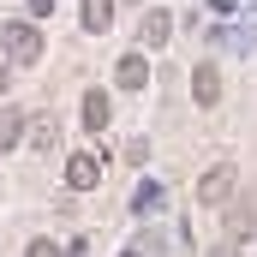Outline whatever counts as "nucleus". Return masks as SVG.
Masks as SVG:
<instances>
[{
	"instance_id": "1",
	"label": "nucleus",
	"mask_w": 257,
	"mask_h": 257,
	"mask_svg": "<svg viewBox=\"0 0 257 257\" xmlns=\"http://www.w3.org/2000/svg\"><path fill=\"white\" fill-rule=\"evenodd\" d=\"M0 48H6L12 66H36V60H42V30H36L30 18H12V24L0 30Z\"/></svg>"
},
{
	"instance_id": "2",
	"label": "nucleus",
	"mask_w": 257,
	"mask_h": 257,
	"mask_svg": "<svg viewBox=\"0 0 257 257\" xmlns=\"http://www.w3.org/2000/svg\"><path fill=\"white\" fill-rule=\"evenodd\" d=\"M233 192H239V174H233V162H215V168L197 180V203H203V209H221Z\"/></svg>"
},
{
	"instance_id": "3",
	"label": "nucleus",
	"mask_w": 257,
	"mask_h": 257,
	"mask_svg": "<svg viewBox=\"0 0 257 257\" xmlns=\"http://www.w3.org/2000/svg\"><path fill=\"white\" fill-rule=\"evenodd\" d=\"M221 209H227V239H233V245H245V239L257 233V209L245 203V197H227Z\"/></svg>"
},
{
	"instance_id": "4",
	"label": "nucleus",
	"mask_w": 257,
	"mask_h": 257,
	"mask_svg": "<svg viewBox=\"0 0 257 257\" xmlns=\"http://www.w3.org/2000/svg\"><path fill=\"white\" fill-rule=\"evenodd\" d=\"M96 180H102V162H96L90 150H78V156H66V186H72V192H90Z\"/></svg>"
},
{
	"instance_id": "5",
	"label": "nucleus",
	"mask_w": 257,
	"mask_h": 257,
	"mask_svg": "<svg viewBox=\"0 0 257 257\" xmlns=\"http://www.w3.org/2000/svg\"><path fill=\"white\" fill-rule=\"evenodd\" d=\"M192 96H197V108H215V102H221V66L215 60H203L192 72Z\"/></svg>"
},
{
	"instance_id": "6",
	"label": "nucleus",
	"mask_w": 257,
	"mask_h": 257,
	"mask_svg": "<svg viewBox=\"0 0 257 257\" xmlns=\"http://www.w3.org/2000/svg\"><path fill=\"white\" fill-rule=\"evenodd\" d=\"M24 144H30V150H54V144H60V120H54V114L24 120Z\"/></svg>"
},
{
	"instance_id": "7",
	"label": "nucleus",
	"mask_w": 257,
	"mask_h": 257,
	"mask_svg": "<svg viewBox=\"0 0 257 257\" xmlns=\"http://www.w3.org/2000/svg\"><path fill=\"white\" fill-rule=\"evenodd\" d=\"M114 84H120V90H144V84H150V60H144V54H120Z\"/></svg>"
},
{
	"instance_id": "8",
	"label": "nucleus",
	"mask_w": 257,
	"mask_h": 257,
	"mask_svg": "<svg viewBox=\"0 0 257 257\" xmlns=\"http://www.w3.org/2000/svg\"><path fill=\"white\" fill-rule=\"evenodd\" d=\"M138 36H144V48H162V42L174 36V18L156 6V12H144V30H138Z\"/></svg>"
},
{
	"instance_id": "9",
	"label": "nucleus",
	"mask_w": 257,
	"mask_h": 257,
	"mask_svg": "<svg viewBox=\"0 0 257 257\" xmlns=\"http://www.w3.org/2000/svg\"><path fill=\"white\" fill-rule=\"evenodd\" d=\"M108 114H114L108 90H90V96H84V126H90V132H102V126H108Z\"/></svg>"
},
{
	"instance_id": "10",
	"label": "nucleus",
	"mask_w": 257,
	"mask_h": 257,
	"mask_svg": "<svg viewBox=\"0 0 257 257\" xmlns=\"http://www.w3.org/2000/svg\"><path fill=\"white\" fill-rule=\"evenodd\" d=\"M24 144V108H0V150Z\"/></svg>"
},
{
	"instance_id": "11",
	"label": "nucleus",
	"mask_w": 257,
	"mask_h": 257,
	"mask_svg": "<svg viewBox=\"0 0 257 257\" xmlns=\"http://www.w3.org/2000/svg\"><path fill=\"white\" fill-rule=\"evenodd\" d=\"M162 203H168V192H162L156 180H144V186L132 192V209H138V215H162Z\"/></svg>"
},
{
	"instance_id": "12",
	"label": "nucleus",
	"mask_w": 257,
	"mask_h": 257,
	"mask_svg": "<svg viewBox=\"0 0 257 257\" xmlns=\"http://www.w3.org/2000/svg\"><path fill=\"white\" fill-rule=\"evenodd\" d=\"M108 24H114V0H84V30L102 36Z\"/></svg>"
},
{
	"instance_id": "13",
	"label": "nucleus",
	"mask_w": 257,
	"mask_h": 257,
	"mask_svg": "<svg viewBox=\"0 0 257 257\" xmlns=\"http://www.w3.org/2000/svg\"><path fill=\"white\" fill-rule=\"evenodd\" d=\"M120 156H126L132 168H144V162H150V144H144V138H132V144H126V150H120Z\"/></svg>"
},
{
	"instance_id": "14",
	"label": "nucleus",
	"mask_w": 257,
	"mask_h": 257,
	"mask_svg": "<svg viewBox=\"0 0 257 257\" xmlns=\"http://www.w3.org/2000/svg\"><path fill=\"white\" fill-rule=\"evenodd\" d=\"M30 257H66V251L54 245V239H30Z\"/></svg>"
},
{
	"instance_id": "15",
	"label": "nucleus",
	"mask_w": 257,
	"mask_h": 257,
	"mask_svg": "<svg viewBox=\"0 0 257 257\" xmlns=\"http://www.w3.org/2000/svg\"><path fill=\"white\" fill-rule=\"evenodd\" d=\"M24 6H30V18H48L54 12V0H24Z\"/></svg>"
},
{
	"instance_id": "16",
	"label": "nucleus",
	"mask_w": 257,
	"mask_h": 257,
	"mask_svg": "<svg viewBox=\"0 0 257 257\" xmlns=\"http://www.w3.org/2000/svg\"><path fill=\"white\" fill-rule=\"evenodd\" d=\"M209 257H239V245H233V239H221V245H215Z\"/></svg>"
},
{
	"instance_id": "17",
	"label": "nucleus",
	"mask_w": 257,
	"mask_h": 257,
	"mask_svg": "<svg viewBox=\"0 0 257 257\" xmlns=\"http://www.w3.org/2000/svg\"><path fill=\"white\" fill-rule=\"evenodd\" d=\"M209 12H221V18H227V12H239V6H233V0H209Z\"/></svg>"
},
{
	"instance_id": "18",
	"label": "nucleus",
	"mask_w": 257,
	"mask_h": 257,
	"mask_svg": "<svg viewBox=\"0 0 257 257\" xmlns=\"http://www.w3.org/2000/svg\"><path fill=\"white\" fill-rule=\"evenodd\" d=\"M120 257H144V251H120Z\"/></svg>"
}]
</instances>
